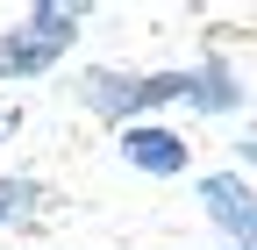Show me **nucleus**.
I'll list each match as a JSON object with an SVG mask.
<instances>
[{
  "label": "nucleus",
  "mask_w": 257,
  "mask_h": 250,
  "mask_svg": "<svg viewBox=\"0 0 257 250\" xmlns=\"http://www.w3.org/2000/svg\"><path fill=\"white\" fill-rule=\"evenodd\" d=\"M86 100L100 114H136L157 100H200V107H236V79L207 65V72H165V79H121V72H93L86 79Z\"/></svg>",
  "instance_id": "obj_1"
},
{
  "label": "nucleus",
  "mask_w": 257,
  "mask_h": 250,
  "mask_svg": "<svg viewBox=\"0 0 257 250\" xmlns=\"http://www.w3.org/2000/svg\"><path fill=\"white\" fill-rule=\"evenodd\" d=\"M72 29H79V8H36L8 43H0V72L8 79H22V72H43V65H57V50L72 43Z\"/></svg>",
  "instance_id": "obj_2"
},
{
  "label": "nucleus",
  "mask_w": 257,
  "mask_h": 250,
  "mask_svg": "<svg viewBox=\"0 0 257 250\" xmlns=\"http://www.w3.org/2000/svg\"><path fill=\"white\" fill-rule=\"evenodd\" d=\"M200 207H207V214H214V222L229 229L236 243H257V200L243 193V179H229V172L207 179V186H200Z\"/></svg>",
  "instance_id": "obj_3"
},
{
  "label": "nucleus",
  "mask_w": 257,
  "mask_h": 250,
  "mask_svg": "<svg viewBox=\"0 0 257 250\" xmlns=\"http://www.w3.org/2000/svg\"><path fill=\"white\" fill-rule=\"evenodd\" d=\"M121 158L136 165V172H157V179H165V172L186 165V143L165 136V129H128V136H121Z\"/></svg>",
  "instance_id": "obj_4"
},
{
  "label": "nucleus",
  "mask_w": 257,
  "mask_h": 250,
  "mask_svg": "<svg viewBox=\"0 0 257 250\" xmlns=\"http://www.w3.org/2000/svg\"><path fill=\"white\" fill-rule=\"evenodd\" d=\"M29 207H36V179H0V222H15Z\"/></svg>",
  "instance_id": "obj_5"
},
{
  "label": "nucleus",
  "mask_w": 257,
  "mask_h": 250,
  "mask_svg": "<svg viewBox=\"0 0 257 250\" xmlns=\"http://www.w3.org/2000/svg\"><path fill=\"white\" fill-rule=\"evenodd\" d=\"M8 129H15V114H0V136H8Z\"/></svg>",
  "instance_id": "obj_6"
},
{
  "label": "nucleus",
  "mask_w": 257,
  "mask_h": 250,
  "mask_svg": "<svg viewBox=\"0 0 257 250\" xmlns=\"http://www.w3.org/2000/svg\"><path fill=\"white\" fill-rule=\"evenodd\" d=\"M243 158H250V165H257V143H250V150H243Z\"/></svg>",
  "instance_id": "obj_7"
}]
</instances>
